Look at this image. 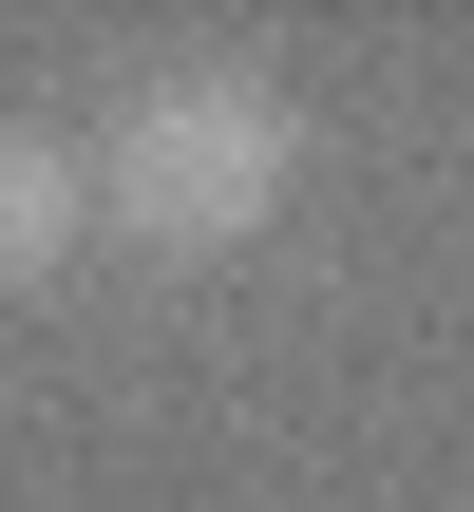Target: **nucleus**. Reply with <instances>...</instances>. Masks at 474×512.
<instances>
[{
    "instance_id": "1",
    "label": "nucleus",
    "mask_w": 474,
    "mask_h": 512,
    "mask_svg": "<svg viewBox=\"0 0 474 512\" xmlns=\"http://www.w3.org/2000/svg\"><path fill=\"white\" fill-rule=\"evenodd\" d=\"M266 190H285V95H266V76H190V95H152V114L95 152L114 247H152V266L247 247V228H266Z\"/></svg>"
},
{
    "instance_id": "2",
    "label": "nucleus",
    "mask_w": 474,
    "mask_h": 512,
    "mask_svg": "<svg viewBox=\"0 0 474 512\" xmlns=\"http://www.w3.org/2000/svg\"><path fill=\"white\" fill-rule=\"evenodd\" d=\"M76 228H95V171H76L57 133H0V285H38Z\"/></svg>"
}]
</instances>
